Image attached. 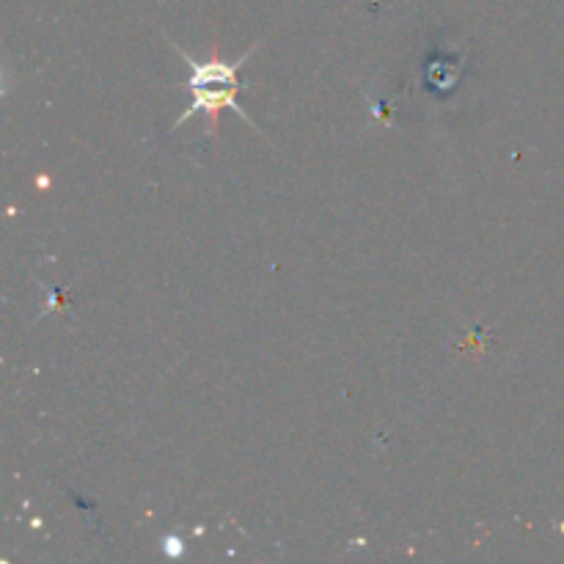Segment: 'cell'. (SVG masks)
<instances>
[{
  "label": "cell",
  "instance_id": "obj_3",
  "mask_svg": "<svg viewBox=\"0 0 564 564\" xmlns=\"http://www.w3.org/2000/svg\"><path fill=\"white\" fill-rule=\"evenodd\" d=\"M165 543H169V554H171V556H174V554H180V551H182L180 540H165Z\"/></svg>",
  "mask_w": 564,
  "mask_h": 564
},
{
  "label": "cell",
  "instance_id": "obj_2",
  "mask_svg": "<svg viewBox=\"0 0 564 564\" xmlns=\"http://www.w3.org/2000/svg\"><path fill=\"white\" fill-rule=\"evenodd\" d=\"M185 58H187V64L193 66L191 88H204V86H215V83H220V86H231V83H240V80H237V69L246 64L248 55H242V58L235 61V64H224L220 58L196 61V58H191V55H185Z\"/></svg>",
  "mask_w": 564,
  "mask_h": 564
},
{
  "label": "cell",
  "instance_id": "obj_1",
  "mask_svg": "<svg viewBox=\"0 0 564 564\" xmlns=\"http://www.w3.org/2000/svg\"><path fill=\"white\" fill-rule=\"evenodd\" d=\"M193 91H196V94H193V105L185 110V116H182V119L176 121L174 130H180V127L185 124V121L191 119V116L196 113V110H207V116H209L207 135H213V132L218 130L220 108H235L237 113H240L242 119H246L248 124H251V119H248V116L242 113L240 105H237V91H240V83H231V86H226V88H215V91H207V88H193Z\"/></svg>",
  "mask_w": 564,
  "mask_h": 564
}]
</instances>
